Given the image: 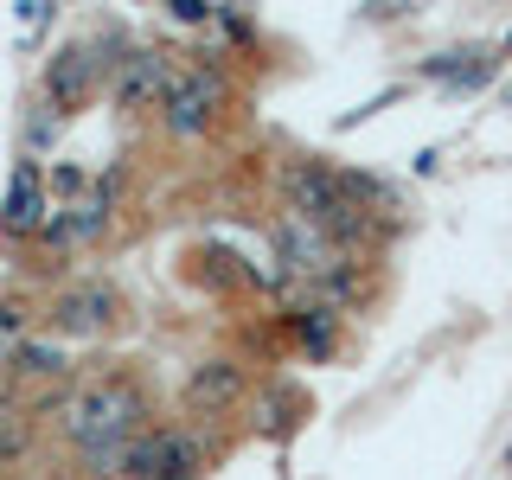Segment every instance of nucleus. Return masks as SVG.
<instances>
[{"mask_svg":"<svg viewBox=\"0 0 512 480\" xmlns=\"http://www.w3.org/2000/svg\"><path fill=\"white\" fill-rule=\"evenodd\" d=\"M58 423H64V436L77 442L84 474L109 480V474H128V455H135L141 436H148L154 404H148V391H141L135 378H96L77 397H64Z\"/></svg>","mask_w":512,"mask_h":480,"instance_id":"f257e3e1","label":"nucleus"},{"mask_svg":"<svg viewBox=\"0 0 512 480\" xmlns=\"http://www.w3.org/2000/svg\"><path fill=\"white\" fill-rule=\"evenodd\" d=\"M282 192H288V212L301 224H314V231H327L333 244L359 250L372 244V205H365L359 180H346V173H333L327 160L301 154L282 167Z\"/></svg>","mask_w":512,"mask_h":480,"instance_id":"f03ea898","label":"nucleus"},{"mask_svg":"<svg viewBox=\"0 0 512 480\" xmlns=\"http://www.w3.org/2000/svg\"><path fill=\"white\" fill-rule=\"evenodd\" d=\"M116 58L122 52L109 39H71V45H58V52L45 58V96H52L58 116H77V109H84L90 96L116 77Z\"/></svg>","mask_w":512,"mask_h":480,"instance_id":"7ed1b4c3","label":"nucleus"},{"mask_svg":"<svg viewBox=\"0 0 512 480\" xmlns=\"http://www.w3.org/2000/svg\"><path fill=\"white\" fill-rule=\"evenodd\" d=\"M218 461V442H205L199 429L186 423H167V429H148L128 455V480H205Z\"/></svg>","mask_w":512,"mask_h":480,"instance_id":"20e7f679","label":"nucleus"},{"mask_svg":"<svg viewBox=\"0 0 512 480\" xmlns=\"http://www.w3.org/2000/svg\"><path fill=\"white\" fill-rule=\"evenodd\" d=\"M218 109H224V77L205 71V64H192V71L173 77L167 103H160V128H167L173 141H199L205 128L218 122Z\"/></svg>","mask_w":512,"mask_h":480,"instance_id":"39448f33","label":"nucleus"},{"mask_svg":"<svg viewBox=\"0 0 512 480\" xmlns=\"http://www.w3.org/2000/svg\"><path fill=\"white\" fill-rule=\"evenodd\" d=\"M173 58L160 52V45H122L116 58V77H109V96H116L122 109H148V103H167L173 90Z\"/></svg>","mask_w":512,"mask_h":480,"instance_id":"423d86ee","label":"nucleus"},{"mask_svg":"<svg viewBox=\"0 0 512 480\" xmlns=\"http://www.w3.org/2000/svg\"><path fill=\"white\" fill-rule=\"evenodd\" d=\"M45 314H52V333H64V340H103L116 327V288H103V282L58 288Z\"/></svg>","mask_w":512,"mask_h":480,"instance_id":"0eeeda50","label":"nucleus"},{"mask_svg":"<svg viewBox=\"0 0 512 480\" xmlns=\"http://www.w3.org/2000/svg\"><path fill=\"white\" fill-rule=\"evenodd\" d=\"M244 391H250V378H244L237 359H199L186 372V384H180V404L192 416H218V410H231Z\"/></svg>","mask_w":512,"mask_h":480,"instance_id":"6e6552de","label":"nucleus"},{"mask_svg":"<svg viewBox=\"0 0 512 480\" xmlns=\"http://www.w3.org/2000/svg\"><path fill=\"white\" fill-rule=\"evenodd\" d=\"M58 205L45 199V180H39V160H20L13 167V192L0 205V237H45Z\"/></svg>","mask_w":512,"mask_h":480,"instance_id":"1a4fd4ad","label":"nucleus"},{"mask_svg":"<svg viewBox=\"0 0 512 480\" xmlns=\"http://www.w3.org/2000/svg\"><path fill=\"white\" fill-rule=\"evenodd\" d=\"M295 333H301V346H308L314 359H327L333 340H340V314H333V308H308V314H295Z\"/></svg>","mask_w":512,"mask_h":480,"instance_id":"9d476101","label":"nucleus"},{"mask_svg":"<svg viewBox=\"0 0 512 480\" xmlns=\"http://www.w3.org/2000/svg\"><path fill=\"white\" fill-rule=\"evenodd\" d=\"M26 442H32V429H26L20 404H13V391H7V384H0V461L26 455Z\"/></svg>","mask_w":512,"mask_h":480,"instance_id":"9b49d317","label":"nucleus"},{"mask_svg":"<svg viewBox=\"0 0 512 480\" xmlns=\"http://www.w3.org/2000/svg\"><path fill=\"white\" fill-rule=\"evenodd\" d=\"M13 372L32 378V384H45V378H58V372H64V352H58V346L26 340V346H20V359H13Z\"/></svg>","mask_w":512,"mask_h":480,"instance_id":"f8f14e48","label":"nucleus"},{"mask_svg":"<svg viewBox=\"0 0 512 480\" xmlns=\"http://www.w3.org/2000/svg\"><path fill=\"white\" fill-rule=\"evenodd\" d=\"M26 320H32L26 301H0V365L20 359V346H26Z\"/></svg>","mask_w":512,"mask_h":480,"instance_id":"ddd939ff","label":"nucleus"},{"mask_svg":"<svg viewBox=\"0 0 512 480\" xmlns=\"http://www.w3.org/2000/svg\"><path fill=\"white\" fill-rule=\"evenodd\" d=\"M173 20H186V26H218V7H205V0H173Z\"/></svg>","mask_w":512,"mask_h":480,"instance_id":"4468645a","label":"nucleus"},{"mask_svg":"<svg viewBox=\"0 0 512 480\" xmlns=\"http://www.w3.org/2000/svg\"><path fill=\"white\" fill-rule=\"evenodd\" d=\"M0 480H7V474H0Z\"/></svg>","mask_w":512,"mask_h":480,"instance_id":"2eb2a0df","label":"nucleus"}]
</instances>
